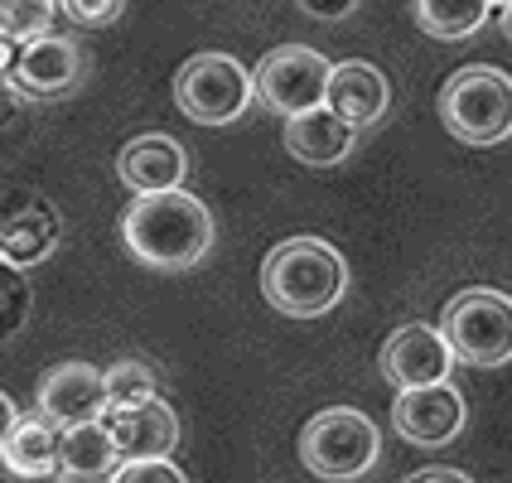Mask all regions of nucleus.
Segmentation results:
<instances>
[{"instance_id": "nucleus-1", "label": "nucleus", "mask_w": 512, "mask_h": 483, "mask_svg": "<svg viewBox=\"0 0 512 483\" xmlns=\"http://www.w3.org/2000/svg\"><path fill=\"white\" fill-rule=\"evenodd\" d=\"M121 242L150 271H189L213 252V213L184 184L136 194L121 213Z\"/></svg>"}, {"instance_id": "nucleus-2", "label": "nucleus", "mask_w": 512, "mask_h": 483, "mask_svg": "<svg viewBox=\"0 0 512 483\" xmlns=\"http://www.w3.org/2000/svg\"><path fill=\"white\" fill-rule=\"evenodd\" d=\"M348 290V261L324 237H285L261 261V295L290 319L329 314Z\"/></svg>"}, {"instance_id": "nucleus-3", "label": "nucleus", "mask_w": 512, "mask_h": 483, "mask_svg": "<svg viewBox=\"0 0 512 483\" xmlns=\"http://www.w3.org/2000/svg\"><path fill=\"white\" fill-rule=\"evenodd\" d=\"M440 121L464 145H498L512 136V78L503 68H459L440 87Z\"/></svg>"}, {"instance_id": "nucleus-4", "label": "nucleus", "mask_w": 512, "mask_h": 483, "mask_svg": "<svg viewBox=\"0 0 512 483\" xmlns=\"http://www.w3.org/2000/svg\"><path fill=\"white\" fill-rule=\"evenodd\" d=\"M440 334L464 368H503L512 363V295L493 285L459 290L440 314Z\"/></svg>"}, {"instance_id": "nucleus-5", "label": "nucleus", "mask_w": 512, "mask_h": 483, "mask_svg": "<svg viewBox=\"0 0 512 483\" xmlns=\"http://www.w3.org/2000/svg\"><path fill=\"white\" fill-rule=\"evenodd\" d=\"M174 102L199 126H232L256 102V83L242 68V58L203 49V54L184 58V68L174 73Z\"/></svg>"}, {"instance_id": "nucleus-6", "label": "nucleus", "mask_w": 512, "mask_h": 483, "mask_svg": "<svg viewBox=\"0 0 512 483\" xmlns=\"http://www.w3.org/2000/svg\"><path fill=\"white\" fill-rule=\"evenodd\" d=\"M377 455H382V435L353 406H329L300 430V464L314 479H363Z\"/></svg>"}, {"instance_id": "nucleus-7", "label": "nucleus", "mask_w": 512, "mask_h": 483, "mask_svg": "<svg viewBox=\"0 0 512 483\" xmlns=\"http://www.w3.org/2000/svg\"><path fill=\"white\" fill-rule=\"evenodd\" d=\"M329 58L310 49V44H281L256 63L252 83H256V102L276 116H295L305 107L324 102V83H329Z\"/></svg>"}, {"instance_id": "nucleus-8", "label": "nucleus", "mask_w": 512, "mask_h": 483, "mask_svg": "<svg viewBox=\"0 0 512 483\" xmlns=\"http://www.w3.org/2000/svg\"><path fill=\"white\" fill-rule=\"evenodd\" d=\"M63 242V218L54 199H44L39 189H10L0 194V256L15 266H39L49 261Z\"/></svg>"}, {"instance_id": "nucleus-9", "label": "nucleus", "mask_w": 512, "mask_h": 483, "mask_svg": "<svg viewBox=\"0 0 512 483\" xmlns=\"http://www.w3.org/2000/svg\"><path fill=\"white\" fill-rule=\"evenodd\" d=\"M469 421V406L445 382H426V387H397V406H392V426H397L401 440L411 445H426V450H440L450 445Z\"/></svg>"}, {"instance_id": "nucleus-10", "label": "nucleus", "mask_w": 512, "mask_h": 483, "mask_svg": "<svg viewBox=\"0 0 512 483\" xmlns=\"http://www.w3.org/2000/svg\"><path fill=\"white\" fill-rule=\"evenodd\" d=\"M87 63H83V49L68 39V34H39V39H25L20 54H15V68H10V87L20 97H68L73 87L83 83Z\"/></svg>"}, {"instance_id": "nucleus-11", "label": "nucleus", "mask_w": 512, "mask_h": 483, "mask_svg": "<svg viewBox=\"0 0 512 483\" xmlns=\"http://www.w3.org/2000/svg\"><path fill=\"white\" fill-rule=\"evenodd\" d=\"M377 368L392 387H426V382H445L455 372V353H450V343L435 324L416 319V324L392 329V339L377 353Z\"/></svg>"}, {"instance_id": "nucleus-12", "label": "nucleus", "mask_w": 512, "mask_h": 483, "mask_svg": "<svg viewBox=\"0 0 512 483\" xmlns=\"http://www.w3.org/2000/svg\"><path fill=\"white\" fill-rule=\"evenodd\" d=\"M39 416H49L58 430L78 426V421H97L107 411V392H102V368H92L83 358H68L39 377V392H34Z\"/></svg>"}, {"instance_id": "nucleus-13", "label": "nucleus", "mask_w": 512, "mask_h": 483, "mask_svg": "<svg viewBox=\"0 0 512 483\" xmlns=\"http://www.w3.org/2000/svg\"><path fill=\"white\" fill-rule=\"evenodd\" d=\"M116 179L131 194H160V189H179L189 179V155L184 145L165 136V131H145L131 136L116 155Z\"/></svg>"}, {"instance_id": "nucleus-14", "label": "nucleus", "mask_w": 512, "mask_h": 483, "mask_svg": "<svg viewBox=\"0 0 512 483\" xmlns=\"http://www.w3.org/2000/svg\"><path fill=\"white\" fill-rule=\"evenodd\" d=\"M324 107L339 112L353 131H368L377 126L387 107H392V87L382 78V68H372L363 58H348L329 68V83H324Z\"/></svg>"}, {"instance_id": "nucleus-15", "label": "nucleus", "mask_w": 512, "mask_h": 483, "mask_svg": "<svg viewBox=\"0 0 512 483\" xmlns=\"http://www.w3.org/2000/svg\"><path fill=\"white\" fill-rule=\"evenodd\" d=\"M353 141H358V131H353L339 112H329L324 102L285 116V150H290L300 165H310V170H334V165H343V160L353 155Z\"/></svg>"}, {"instance_id": "nucleus-16", "label": "nucleus", "mask_w": 512, "mask_h": 483, "mask_svg": "<svg viewBox=\"0 0 512 483\" xmlns=\"http://www.w3.org/2000/svg\"><path fill=\"white\" fill-rule=\"evenodd\" d=\"M102 421L112 430L121 459L131 455H170L179 445V416L165 397L136 401V406H107Z\"/></svg>"}, {"instance_id": "nucleus-17", "label": "nucleus", "mask_w": 512, "mask_h": 483, "mask_svg": "<svg viewBox=\"0 0 512 483\" xmlns=\"http://www.w3.org/2000/svg\"><path fill=\"white\" fill-rule=\"evenodd\" d=\"M0 464L15 479H54L58 474V426L49 416H15L0 440Z\"/></svg>"}, {"instance_id": "nucleus-18", "label": "nucleus", "mask_w": 512, "mask_h": 483, "mask_svg": "<svg viewBox=\"0 0 512 483\" xmlns=\"http://www.w3.org/2000/svg\"><path fill=\"white\" fill-rule=\"evenodd\" d=\"M116 459H121V450H116L102 416L58 430V474L63 479H107L116 469Z\"/></svg>"}, {"instance_id": "nucleus-19", "label": "nucleus", "mask_w": 512, "mask_h": 483, "mask_svg": "<svg viewBox=\"0 0 512 483\" xmlns=\"http://www.w3.org/2000/svg\"><path fill=\"white\" fill-rule=\"evenodd\" d=\"M411 15L430 39L459 44V39H469V34H479L488 25L493 0H411Z\"/></svg>"}, {"instance_id": "nucleus-20", "label": "nucleus", "mask_w": 512, "mask_h": 483, "mask_svg": "<svg viewBox=\"0 0 512 483\" xmlns=\"http://www.w3.org/2000/svg\"><path fill=\"white\" fill-rule=\"evenodd\" d=\"M102 392H107V406H136V401L160 397V377L145 358H116L112 368H102Z\"/></svg>"}, {"instance_id": "nucleus-21", "label": "nucleus", "mask_w": 512, "mask_h": 483, "mask_svg": "<svg viewBox=\"0 0 512 483\" xmlns=\"http://www.w3.org/2000/svg\"><path fill=\"white\" fill-rule=\"evenodd\" d=\"M29 310H34V295H29L25 266H15V261L0 256V343H10L25 329Z\"/></svg>"}, {"instance_id": "nucleus-22", "label": "nucleus", "mask_w": 512, "mask_h": 483, "mask_svg": "<svg viewBox=\"0 0 512 483\" xmlns=\"http://www.w3.org/2000/svg\"><path fill=\"white\" fill-rule=\"evenodd\" d=\"M58 0H0V34L25 44V39H39L54 29Z\"/></svg>"}, {"instance_id": "nucleus-23", "label": "nucleus", "mask_w": 512, "mask_h": 483, "mask_svg": "<svg viewBox=\"0 0 512 483\" xmlns=\"http://www.w3.org/2000/svg\"><path fill=\"white\" fill-rule=\"evenodd\" d=\"M116 483H184V469L170 455H131L116 459V469L107 474Z\"/></svg>"}, {"instance_id": "nucleus-24", "label": "nucleus", "mask_w": 512, "mask_h": 483, "mask_svg": "<svg viewBox=\"0 0 512 483\" xmlns=\"http://www.w3.org/2000/svg\"><path fill=\"white\" fill-rule=\"evenodd\" d=\"M58 10L83 29H107L126 15V0H58Z\"/></svg>"}, {"instance_id": "nucleus-25", "label": "nucleus", "mask_w": 512, "mask_h": 483, "mask_svg": "<svg viewBox=\"0 0 512 483\" xmlns=\"http://www.w3.org/2000/svg\"><path fill=\"white\" fill-rule=\"evenodd\" d=\"M310 20H348L358 10V0H295Z\"/></svg>"}, {"instance_id": "nucleus-26", "label": "nucleus", "mask_w": 512, "mask_h": 483, "mask_svg": "<svg viewBox=\"0 0 512 483\" xmlns=\"http://www.w3.org/2000/svg\"><path fill=\"white\" fill-rule=\"evenodd\" d=\"M406 483H469L464 469H416V474H406Z\"/></svg>"}, {"instance_id": "nucleus-27", "label": "nucleus", "mask_w": 512, "mask_h": 483, "mask_svg": "<svg viewBox=\"0 0 512 483\" xmlns=\"http://www.w3.org/2000/svg\"><path fill=\"white\" fill-rule=\"evenodd\" d=\"M15 54H20V44L0 34V78H10V68H15Z\"/></svg>"}, {"instance_id": "nucleus-28", "label": "nucleus", "mask_w": 512, "mask_h": 483, "mask_svg": "<svg viewBox=\"0 0 512 483\" xmlns=\"http://www.w3.org/2000/svg\"><path fill=\"white\" fill-rule=\"evenodd\" d=\"M15 416H20V406H15V401L0 392V440H5V430L15 426Z\"/></svg>"}, {"instance_id": "nucleus-29", "label": "nucleus", "mask_w": 512, "mask_h": 483, "mask_svg": "<svg viewBox=\"0 0 512 483\" xmlns=\"http://www.w3.org/2000/svg\"><path fill=\"white\" fill-rule=\"evenodd\" d=\"M503 34H508V44H512V5H503Z\"/></svg>"}, {"instance_id": "nucleus-30", "label": "nucleus", "mask_w": 512, "mask_h": 483, "mask_svg": "<svg viewBox=\"0 0 512 483\" xmlns=\"http://www.w3.org/2000/svg\"><path fill=\"white\" fill-rule=\"evenodd\" d=\"M493 5H512V0H493Z\"/></svg>"}]
</instances>
